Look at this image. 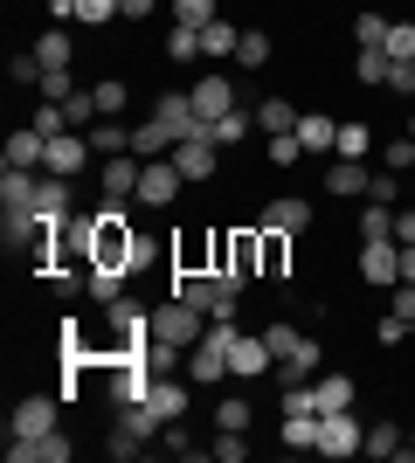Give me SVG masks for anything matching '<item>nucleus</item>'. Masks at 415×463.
Returning <instances> with one entry per match:
<instances>
[{
	"label": "nucleus",
	"mask_w": 415,
	"mask_h": 463,
	"mask_svg": "<svg viewBox=\"0 0 415 463\" xmlns=\"http://www.w3.org/2000/svg\"><path fill=\"white\" fill-rule=\"evenodd\" d=\"M388 90H395V97H415V56H388Z\"/></svg>",
	"instance_id": "45"
},
{
	"label": "nucleus",
	"mask_w": 415,
	"mask_h": 463,
	"mask_svg": "<svg viewBox=\"0 0 415 463\" xmlns=\"http://www.w3.org/2000/svg\"><path fill=\"white\" fill-rule=\"evenodd\" d=\"M70 187H77V180H62V174H35V214L42 222H70Z\"/></svg>",
	"instance_id": "13"
},
{
	"label": "nucleus",
	"mask_w": 415,
	"mask_h": 463,
	"mask_svg": "<svg viewBox=\"0 0 415 463\" xmlns=\"http://www.w3.org/2000/svg\"><path fill=\"white\" fill-rule=\"evenodd\" d=\"M367 187H374V174L360 159H333L325 166V194H339V201H367Z\"/></svg>",
	"instance_id": "16"
},
{
	"label": "nucleus",
	"mask_w": 415,
	"mask_h": 463,
	"mask_svg": "<svg viewBox=\"0 0 415 463\" xmlns=\"http://www.w3.org/2000/svg\"><path fill=\"white\" fill-rule=\"evenodd\" d=\"M360 242H395V208H388V201H367V208H360Z\"/></svg>",
	"instance_id": "26"
},
{
	"label": "nucleus",
	"mask_w": 415,
	"mask_h": 463,
	"mask_svg": "<svg viewBox=\"0 0 415 463\" xmlns=\"http://www.w3.org/2000/svg\"><path fill=\"white\" fill-rule=\"evenodd\" d=\"M395 194H401V174H388V166H381L374 187H367V201H388V208H395Z\"/></svg>",
	"instance_id": "53"
},
{
	"label": "nucleus",
	"mask_w": 415,
	"mask_h": 463,
	"mask_svg": "<svg viewBox=\"0 0 415 463\" xmlns=\"http://www.w3.org/2000/svg\"><path fill=\"white\" fill-rule=\"evenodd\" d=\"M146 402H153L166 422H180V415H187V387H180L174 373H153V394H146Z\"/></svg>",
	"instance_id": "23"
},
{
	"label": "nucleus",
	"mask_w": 415,
	"mask_h": 463,
	"mask_svg": "<svg viewBox=\"0 0 415 463\" xmlns=\"http://www.w3.org/2000/svg\"><path fill=\"white\" fill-rule=\"evenodd\" d=\"M208 457H215V463H242V457H250L242 429H222V443H208Z\"/></svg>",
	"instance_id": "43"
},
{
	"label": "nucleus",
	"mask_w": 415,
	"mask_h": 463,
	"mask_svg": "<svg viewBox=\"0 0 415 463\" xmlns=\"http://www.w3.org/2000/svg\"><path fill=\"white\" fill-rule=\"evenodd\" d=\"M263 339H270V353H277V360H284V353H291L297 339H305V332H297V326H284V318H277V326H263Z\"/></svg>",
	"instance_id": "50"
},
{
	"label": "nucleus",
	"mask_w": 415,
	"mask_h": 463,
	"mask_svg": "<svg viewBox=\"0 0 415 463\" xmlns=\"http://www.w3.org/2000/svg\"><path fill=\"white\" fill-rule=\"evenodd\" d=\"M270 367H277L270 339H263V332H236V353H229V373H236V381H263Z\"/></svg>",
	"instance_id": "8"
},
{
	"label": "nucleus",
	"mask_w": 415,
	"mask_h": 463,
	"mask_svg": "<svg viewBox=\"0 0 415 463\" xmlns=\"http://www.w3.org/2000/svg\"><path fill=\"white\" fill-rule=\"evenodd\" d=\"M333 138H339L333 118H318V111L297 118V146H305V159H312V153H333Z\"/></svg>",
	"instance_id": "22"
},
{
	"label": "nucleus",
	"mask_w": 415,
	"mask_h": 463,
	"mask_svg": "<svg viewBox=\"0 0 415 463\" xmlns=\"http://www.w3.org/2000/svg\"><path fill=\"white\" fill-rule=\"evenodd\" d=\"M270 62V35L263 28H242V42H236V70H263Z\"/></svg>",
	"instance_id": "32"
},
{
	"label": "nucleus",
	"mask_w": 415,
	"mask_h": 463,
	"mask_svg": "<svg viewBox=\"0 0 415 463\" xmlns=\"http://www.w3.org/2000/svg\"><path fill=\"white\" fill-rule=\"evenodd\" d=\"M174 14L187 21V28H208V21H215V0H174Z\"/></svg>",
	"instance_id": "49"
},
{
	"label": "nucleus",
	"mask_w": 415,
	"mask_h": 463,
	"mask_svg": "<svg viewBox=\"0 0 415 463\" xmlns=\"http://www.w3.org/2000/svg\"><path fill=\"white\" fill-rule=\"evenodd\" d=\"M42 159H49V132H35V125H14V132H7V166H28V174H42Z\"/></svg>",
	"instance_id": "15"
},
{
	"label": "nucleus",
	"mask_w": 415,
	"mask_h": 463,
	"mask_svg": "<svg viewBox=\"0 0 415 463\" xmlns=\"http://www.w3.org/2000/svg\"><path fill=\"white\" fill-rule=\"evenodd\" d=\"M166 62H201V28L174 21V35H166Z\"/></svg>",
	"instance_id": "33"
},
{
	"label": "nucleus",
	"mask_w": 415,
	"mask_h": 463,
	"mask_svg": "<svg viewBox=\"0 0 415 463\" xmlns=\"http://www.w3.org/2000/svg\"><path fill=\"white\" fill-rule=\"evenodd\" d=\"M381 166H388V174H415V138L409 132L388 138V146H381Z\"/></svg>",
	"instance_id": "38"
},
{
	"label": "nucleus",
	"mask_w": 415,
	"mask_h": 463,
	"mask_svg": "<svg viewBox=\"0 0 415 463\" xmlns=\"http://www.w3.org/2000/svg\"><path fill=\"white\" fill-rule=\"evenodd\" d=\"M354 42H360V49H388V21H381V14H360L354 21Z\"/></svg>",
	"instance_id": "42"
},
{
	"label": "nucleus",
	"mask_w": 415,
	"mask_h": 463,
	"mask_svg": "<svg viewBox=\"0 0 415 463\" xmlns=\"http://www.w3.org/2000/svg\"><path fill=\"white\" fill-rule=\"evenodd\" d=\"M180 159L166 153V159H146V174H138V208H166V201H174L180 194Z\"/></svg>",
	"instance_id": "7"
},
{
	"label": "nucleus",
	"mask_w": 415,
	"mask_h": 463,
	"mask_svg": "<svg viewBox=\"0 0 415 463\" xmlns=\"http://www.w3.org/2000/svg\"><path fill=\"white\" fill-rule=\"evenodd\" d=\"M354 77L360 83H388V49H360V56H354Z\"/></svg>",
	"instance_id": "39"
},
{
	"label": "nucleus",
	"mask_w": 415,
	"mask_h": 463,
	"mask_svg": "<svg viewBox=\"0 0 415 463\" xmlns=\"http://www.w3.org/2000/svg\"><path fill=\"white\" fill-rule=\"evenodd\" d=\"M367 153H374V132H367L360 118H354V125H339V138H333V159H367Z\"/></svg>",
	"instance_id": "30"
},
{
	"label": "nucleus",
	"mask_w": 415,
	"mask_h": 463,
	"mask_svg": "<svg viewBox=\"0 0 415 463\" xmlns=\"http://www.w3.org/2000/svg\"><path fill=\"white\" fill-rule=\"evenodd\" d=\"M409 318H395V311H388V318H381V326H374V339H381V346H401V339H409Z\"/></svg>",
	"instance_id": "51"
},
{
	"label": "nucleus",
	"mask_w": 415,
	"mask_h": 463,
	"mask_svg": "<svg viewBox=\"0 0 415 463\" xmlns=\"http://www.w3.org/2000/svg\"><path fill=\"white\" fill-rule=\"evenodd\" d=\"M401 284H415V242H401Z\"/></svg>",
	"instance_id": "57"
},
{
	"label": "nucleus",
	"mask_w": 415,
	"mask_h": 463,
	"mask_svg": "<svg viewBox=\"0 0 415 463\" xmlns=\"http://www.w3.org/2000/svg\"><path fill=\"white\" fill-rule=\"evenodd\" d=\"M257 229H277V235H305V229H312V201L284 194V201H270V208H263V222H257Z\"/></svg>",
	"instance_id": "14"
},
{
	"label": "nucleus",
	"mask_w": 415,
	"mask_h": 463,
	"mask_svg": "<svg viewBox=\"0 0 415 463\" xmlns=\"http://www.w3.org/2000/svg\"><path fill=\"white\" fill-rule=\"evenodd\" d=\"M153 7H159V0H118V14H125V21H146Z\"/></svg>",
	"instance_id": "55"
},
{
	"label": "nucleus",
	"mask_w": 415,
	"mask_h": 463,
	"mask_svg": "<svg viewBox=\"0 0 415 463\" xmlns=\"http://www.w3.org/2000/svg\"><path fill=\"white\" fill-rule=\"evenodd\" d=\"M297 159H305L297 132H277V138H270V166H297Z\"/></svg>",
	"instance_id": "48"
},
{
	"label": "nucleus",
	"mask_w": 415,
	"mask_h": 463,
	"mask_svg": "<svg viewBox=\"0 0 415 463\" xmlns=\"http://www.w3.org/2000/svg\"><path fill=\"white\" fill-rule=\"evenodd\" d=\"M409 457H415V429H409Z\"/></svg>",
	"instance_id": "58"
},
{
	"label": "nucleus",
	"mask_w": 415,
	"mask_h": 463,
	"mask_svg": "<svg viewBox=\"0 0 415 463\" xmlns=\"http://www.w3.org/2000/svg\"><path fill=\"white\" fill-rule=\"evenodd\" d=\"M174 146H180L174 125H159V118H138V125H132V153H138V159H166Z\"/></svg>",
	"instance_id": "18"
},
{
	"label": "nucleus",
	"mask_w": 415,
	"mask_h": 463,
	"mask_svg": "<svg viewBox=\"0 0 415 463\" xmlns=\"http://www.w3.org/2000/svg\"><path fill=\"white\" fill-rule=\"evenodd\" d=\"M236 42H242V35H236V28H229V21L215 14L208 28H201V56H236Z\"/></svg>",
	"instance_id": "36"
},
{
	"label": "nucleus",
	"mask_w": 415,
	"mask_h": 463,
	"mask_svg": "<svg viewBox=\"0 0 415 463\" xmlns=\"http://www.w3.org/2000/svg\"><path fill=\"white\" fill-rule=\"evenodd\" d=\"M360 443H367V429L354 422V408L318 415V457H360Z\"/></svg>",
	"instance_id": "5"
},
{
	"label": "nucleus",
	"mask_w": 415,
	"mask_h": 463,
	"mask_svg": "<svg viewBox=\"0 0 415 463\" xmlns=\"http://www.w3.org/2000/svg\"><path fill=\"white\" fill-rule=\"evenodd\" d=\"M187 97H194V111H201V118H222V111H236V83H229V77H201Z\"/></svg>",
	"instance_id": "19"
},
{
	"label": "nucleus",
	"mask_w": 415,
	"mask_h": 463,
	"mask_svg": "<svg viewBox=\"0 0 415 463\" xmlns=\"http://www.w3.org/2000/svg\"><path fill=\"white\" fill-rule=\"evenodd\" d=\"M229 353H236V318H208V332L187 346V373H194V381H222V373H229Z\"/></svg>",
	"instance_id": "1"
},
{
	"label": "nucleus",
	"mask_w": 415,
	"mask_h": 463,
	"mask_svg": "<svg viewBox=\"0 0 415 463\" xmlns=\"http://www.w3.org/2000/svg\"><path fill=\"white\" fill-rule=\"evenodd\" d=\"M388 56H415V21H388Z\"/></svg>",
	"instance_id": "47"
},
{
	"label": "nucleus",
	"mask_w": 415,
	"mask_h": 463,
	"mask_svg": "<svg viewBox=\"0 0 415 463\" xmlns=\"http://www.w3.org/2000/svg\"><path fill=\"white\" fill-rule=\"evenodd\" d=\"M174 159H180V174H187V180H208L222 166V146H215V138H180Z\"/></svg>",
	"instance_id": "17"
},
{
	"label": "nucleus",
	"mask_w": 415,
	"mask_h": 463,
	"mask_svg": "<svg viewBox=\"0 0 415 463\" xmlns=\"http://www.w3.org/2000/svg\"><path fill=\"white\" fill-rule=\"evenodd\" d=\"M138 360H146L153 373H174V367H180V346H166V339H146V346H138Z\"/></svg>",
	"instance_id": "40"
},
{
	"label": "nucleus",
	"mask_w": 415,
	"mask_h": 463,
	"mask_svg": "<svg viewBox=\"0 0 415 463\" xmlns=\"http://www.w3.org/2000/svg\"><path fill=\"white\" fill-rule=\"evenodd\" d=\"M70 21L77 28H104V21H118V0H70Z\"/></svg>",
	"instance_id": "37"
},
{
	"label": "nucleus",
	"mask_w": 415,
	"mask_h": 463,
	"mask_svg": "<svg viewBox=\"0 0 415 463\" xmlns=\"http://www.w3.org/2000/svg\"><path fill=\"white\" fill-rule=\"evenodd\" d=\"M98 214H70V222H62L56 229V263H90V256H98Z\"/></svg>",
	"instance_id": "6"
},
{
	"label": "nucleus",
	"mask_w": 415,
	"mask_h": 463,
	"mask_svg": "<svg viewBox=\"0 0 415 463\" xmlns=\"http://www.w3.org/2000/svg\"><path fill=\"white\" fill-rule=\"evenodd\" d=\"M98 111L104 118H125V77H104L98 83Z\"/></svg>",
	"instance_id": "44"
},
{
	"label": "nucleus",
	"mask_w": 415,
	"mask_h": 463,
	"mask_svg": "<svg viewBox=\"0 0 415 463\" xmlns=\"http://www.w3.org/2000/svg\"><path fill=\"white\" fill-rule=\"evenodd\" d=\"M277 373H284V387H297V381H318V373H325V346H318L312 332H305V339H297V346L284 353V360H277Z\"/></svg>",
	"instance_id": "10"
},
{
	"label": "nucleus",
	"mask_w": 415,
	"mask_h": 463,
	"mask_svg": "<svg viewBox=\"0 0 415 463\" xmlns=\"http://www.w3.org/2000/svg\"><path fill=\"white\" fill-rule=\"evenodd\" d=\"M201 332H208V311H194V305H180V298H166V305L153 311V339H166V346H194Z\"/></svg>",
	"instance_id": "3"
},
{
	"label": "nucleus",
	"mask_w": 415,
	"mask_h": 463,
	"mask_svg": "<svg viewBox=\"0 0 415 463\" xmlns=\"http://www.w3.org/2000/svg\"><path fill=\"white\" fill-rule=\"evenodd\" d=\"M297 118H305V111H291V97H263V104H257V125H263V132H297Z\"/></svg>",
	"instance_id": "27"
},
{
	"label": "nucleus",
	"mask_w": 415,
	"mask_h": 463,
	"mask_svg": "<svg viewBox=\"0 0 415 463\" xmlns=\"http://www.w3.org/2000/svg\"><path fill=\"white\" fill-rule=\"evenodd\" d=\"M125 415V436H138V443H159V429H166V415H159L153 402H132V408H118Z\"/></svg>",
	"instance_id": "24"
},
{
	"label": "nucleus",
	"mask_w": 415,
	"mask_h": 463,
	"mask_svg": "<svg viewBox=\"0 0 415 463\" xmlns=\"http://www.w3.org/2000/svg\"><path fill=\"white\" fill-rule=\"evenodd\" d=\"M0 208H35V174H28V166H7V174H0Z\"/></svg>",
	"instance_id": "25"
},
{
	"label": "nucleus",
	"mask_w": 415,
	"mask_h": 463,
	"mask_svg": "<svg viewBox=\"0 0 415 463\" xmlns=\"http://www.w3.org/2000/svg\"><path fill=\"white\" fill-rule=\"evenodd\" d=\"M56 402H62V394H21L14 415H7V436H21V443L49 436V429H56Z\"/></svg>",
	"instance_id": "4"
},
{
	"label": "nucleus",
	"mask_w": 415,
	"mask_h": 463,
	"mask_svg": "<svg viewBox=\"0 0 415 463\" xmlns=\"http://www.w3.org/2000/svg\"><path fill=\"white\" fill-rule=\"evenodd\" d=\"M35 56H42V70H70V62H77V49H70V28H56V21H49V28L35 35Z\"/></svg>",
	"instance_id": "21"
},
{
	"label": "nucleus",
	"mask_w": 415,
	"mask_h": 463,
	"mask_svg": "<svg viewBox=\"0 0 415 463\" xmlns=\"http://www.w3.org/2000/svg\"><path fill=\"white\" fill-rule=\"evenodd\" d=\"M7 463H70V436H62V429H49V436H35V443L7 436Z\"/></svg>",
	"instance_id": "11"
},
{
	"label": "nucleus",
	"mask_w": 415,
	"mask_h": 463,
	"mask_svg": "<svg viewBox=\"0 0 415 463\" xmlns=\"http://www.w3.org/2000/svg\"><path fill=\"white\" fill-rule=\"evenodd\" d=\"M125 277H132V270H111V263H90V298H98V305L125 298Z\"/></svg>",
	"instance_id": "34"
},
{
	"label": "nucleus",
	"mask_w": 415,
	"mask_h": 463,
	"mask_svg": "<svg viewBox=\"0 0 415 463\" xmlns=\"http://www.w3.org/2000/svg\"><path fill=\"white\" fill-rule=\"evenodd\" d=\"M7 77H14V83H42V56H35V49L14 56V62H7Z\"/></svg>",
	"instance_id": "52"
},
{
	"label": "nucleus",
	"mask_w": 415,
	"mask_h": 463,
	"mask_svg": "<svg viewBox=\"0 0 415 463\" xmlns=\"http://www.w3.org/2000/svg\"><path fill=\"white\" fill-rule=\"evenodd\" d=\"M35 90L49 97V104H70V97H77V90H70V70H42V83H35Z\"/></svg>",
	"instance_id": "46"
},
{
	"label": "nucleus",
	"mask_w": 415,
	"mask_h": 463,
	"mask_svg": "<svg viewBox=\"0 0 415 463\" xmlns=\"http://www.w3.org/2000/svg\"><path fill=\"white\" fill-rule=\"evenodd\" d=\"M395 318H409V326H415V284H395Z\"/></svg>",
	"instance_id": "54"
},
{
	"label": "nucleus",
	"mask_w": 415,
	"mask_h": 463,
	"mask_svg": "<svg viewBox=\"0 0 415 463\" xmlns=\"http://www.w3.org/2000/svg\"><path fill=\"white\" fill-rule=\"evenodd\" d=\"M215 422H222V429H242V436H250V394H229V402L215 408Z\"/></svg>",
	"instance_id": "41"
},
{
	"label": "nucleus",
	"mask_w": 415,
	"mask_h": 463,
	"mask_svg": "<svg viewBox=\"0 0 415 463\" xmlns=\"http://www.w3.org/2000/svg\"><path fill=\"white\" fill-rule=\"evenodd\" d=\"M360 277L381 290L401 284V242H360Z\"/></svg>",
	"instance_id": "9"
},
{
	"label": "nucleus",
	"mask_w": 415,
	"mask_h": 463,
	"mask_svg": "<svg viewBox=\"0 0 415 463\" xmlns=\"http://www.w3.org/2000/svg\"><path fill=\"white\" fill-rule=\"evenodd\" d=\"M312 408H318V415L354 408V381H346V373H318V381H312Z\"/></svg>",
	"instance_id": "20"
},
{
	"label": "nucleus",
	"mask_w": 415,
	"mask_h": 463,
	"mask_svg": "<svg viewBox=\"0 0 415 463\" xmlns=\"http://www.w3.org/2000/svg\"><path fill=\"white\" fill-rule=\"evenodd\" d=\"M250 125H257V118L222 111V118H208V138H215V146H242V138H250Z\"/></svg>",
	"instance_id": "31"
},
{
	"label": "nucleus",
	"mask_w": 415,
	"mask_h": 463,
	"mask_svg": "<svg viewBox=\"0 0 415 463\" xmlns=\"http://www.w3.org/2000/svg\"><path fill=\"white\" fill-rule=\"evenodd\" d=\"M104 332H111V346H118V360H125V353H138L153 339V311L132 305V298H111V305H104Z\"/></svg>",
	"instance_id": "2"
},
{
	"label": "nucleus",
	"mask_w": 415,
	"mask_h": 463,
	"mask_svg": "<svg viewBox=\"0 0 415 463\" xmlns=\"http://www.w3.org/2000/svg\"><path fill=\"white\" fill-rule=\"evenodd\" d=\"M257 242H263V277H284V270H291V242H297V235L257 229Z\"/></svg>",
	"instance_id": "28"
},
{
	"label": "nucleus",
	"mask_w": 415,
	"mask_h": 463,
	"mask_svg": "<svg viewBox=\"0 0 415 463\" xmlns=\"http://www.w3.org/2000/svg\"><path fill=\"white\" fill-rule=\"evenodd\" d=\"M409 138H415V111H409Z\"/></svg>",
	"instance_id": "59"
},
{
	"label": "nucleus",
	"mask_w": 415,
	"mask_h": 463,
	"mask_svg": "<svg viewBox=\"0 0 415 463\" xmlns=\"http://www.w3.org/2000/svg\"><path fill=\"white\" fill-rule=\"evenodd\" d=\"M360 457H381V463H388V457H409V443H401L395 422H374V429H367V443H360Z\"/></svg>",
	"instance_id": "29"
},
{
	"label": "nucleus",
	"mask_w": 415,
	"mask_h": 463,
	"mask_svg": "<svg viewBox=\"0 0 415 463\" xmlns=\"http://www.w3.org/2000/svg\"><path fill=\"white\" fill-rule=\"evenodd\" d=\"M138 174H146V159H138V153L104 159V201H138Z\"/></svg>",
	"instance_id": "12"
},
{
	"label": "nucleus",
	"mask_w": 415,
	"mask_h": 463,
	"mask_svg": "<svg viewBox=\"0 0 415 463\" xmlns=\"http://www.w3.org/2000/svg\"><path fill=\"white\" fill-rule=\"evenodd\" d=\"M284 449H318V415H284Z\"/></svg>",
	"instance_id": "35"
},
{
	"label": "nucleus",
	"mask_w": 415,
	"mask_h": 463,
	"mask_svg": "<svg viewBox=\"0 0 415 463\" xmlns=\"http://www.w3.org/2000/svg\"><path fill=\"white\" fill-rule=\"evenodd\" d=\"M395 242H415V208H401V214H395Z\"/></svg>",
	"instance_id": "56"
}]
</instances>
